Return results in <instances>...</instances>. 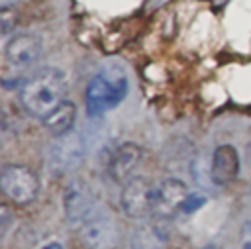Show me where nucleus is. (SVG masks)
Segmentation results:
<instances>
[{"label":"nucleus","instance_id":"1","mask_svg":"<svg viewBox=\"0 0 251 249\" xmlns=\"http://www.w3.org/2000/svg\"><path fill=\"white\" fill-rule=\"evenodd\" d=\"M65 73L55 67H45L24 80L20 88V102L27 114L45 120L65 100Z\"/></svg>","mask_w":251,"mask_h":249},{"label":"nucleus","instance_id":"2","mask_svg":"<svg viewBox=\"0 0 251 249\" xmlns=\"http://www.w3.org/2000/svg\"><path fill=\"white\" fill-rule=\"evenodd\" d=\"M127 94V78L122 71H110L90 78L86 86V110L90 118H100L116 108Z\"/></svg>","mask_w":251,"mask_h":249},{"label":"nucleus","instance_id":"3","mask_svg":"<svg viewBox=\"0 0 251 249\" xmlns=\"http://www.w3.org/2000/svg\"><path fill=\"white\" fill-rule=\"evenodd\" d=\"M0 188L10 202L25 206L35 200L39 192V180L35 173L24 165H6L0 174Z\"/></svg>","mask_w":251,"mask_h":249},{"label":"nucleus","instance_id":"4","mask_svg":"<svg viewBox=\"0 0 251 249\" xmlns=\"http://www.w3.org/2000/svg\"><path fill=\"white\" fill-rule=\"evenodd\" d=\"M65 218L71 225H84L94 212V194L88 184L80 178H73L63 192Z\"/></svg>","mask_w":251,"mask_h":249},{"label":"nucleus","instance_id":"5","mask_svg":"<svg viewBox=\"0 0 251 249\" xmlns=\"http://www.w3.org/2000/svg\"><path fill=\"white\" fill-rule=\"evenodd\" d=\"M86 153V145H84V137L78 131H69L65 135H61L49 149V167L55 173H67V171H75Z\"/></svg>","mask_w":251,"mask_h":249},{"label":"nucleus","instance_id":"6","mask_svg":"<svg viewBox=\"0 0 251 249\" xmlns=\"http://www.w3.org/2000/svg\"><path fill=\"white\" fill-rule=\"evenodd\" d=\"M153 198H155V186L145 176H133L124 184L120 202L126 216L133 220H141L149 212H153Z\"/></svg>","mask_w":251,"mask_h":249},{"label":"nucleus","instance_id":"7","mask_svg":"<svg viewBox=\"0 0 251 249\" xmlns=\"http://www.w3.org/2000/svg\"><path fill=\"white\" fill-rule=\"evenodd\" d=\"M41 53H43L41 39L33 33H18L4 47L6 61L12 67H18V69L33 65L41 57Z\"/></svg>","mask_w":251,"mask_h":249},{"label":"nucleus","instance_id":"8","mask_svg":"<svg viewBox=\"0 0 251 249\" xmlns=\"http://www.w3.org/2000/svg\"><path fill=\"white\" fill-rule=\"evenodd\" d=\"M143 159V149L137 143H122L120 147H116V151L112 153L110 161H108V174L120 182L126 184L129 178H133V171L139 167Z\"/></svg>","mask_w":251,"mask_h":249},{"label":"nucleus","instance_id":"9","mask_svg":"<svg viewBox=\"0 0 251 249\" xmlns=\"http://www.w3.org/2000/svg\"><path fill=\"white\" fill-rule=\"evenodd\" d=\"M188 188L180 178H165L159 182L155 188V198H153V212L159 216H171L178 212L188 198Z\"/></svg>","mask_w":251,"mask_h":249},{"label":"nucleus","instance_id":"10","mask_svg":"<svg viewBox=\"0 0 251 249\" xmlns=\"http://www.w3.org/2000/svg\"><path fill=\"white\" fill-rule=\"evenodd\" d=\"M80 239L86 249H114L120 239L118 225L104 216L90 218L80 229Z\"/></svg>","mask_w":251,"mask_h":249},{"label":"nucleus","instance_id":"11","mask_svg":"<svg viewBox=\"0 0 251 249\" xmlns=\"http://www.w3.org/2000/svg\"><path fill=\"white\" fill-rule=\"evenodd\" d=\"M212 180L218 186L229 184L239 174V155L233 145H220L216 147L212 161H210Z\"/></svg>","mask_w":251,"mask_h":249},{"label":"nucleus","instance_id":"12","mask_svg":"<svg viewBox=\"0 0 251 249\" xmlns=\"http://www.w3.org/2000/svg\"><path fill=\"white\" fill-rule=\"evenodd\" d=\"M76 118V108L71 100H63L45 120L43 125L45 129H49V133H53L55 137H61L69 131H73V124Z\"/></svg>","mask_w":251,"mask_h":249},{"label":"nucleus","instance_id":"13","mask_svg":"<svg viewBox=\"0 0 251 249\" xmlns=\"http://www.w3.org/2000/svg\"><path fill=\"white\" fill-rule=\"evenodd\" d=\"M131 249H165L167 233L155 224H143L131 233Z\"/></svg>","mask_w":251,"mask_h":249},{"label":"nucleus","instance_id":"14","mask_svg":"<svg viewBox=\"0 0 251 249\" xmlns=\"http://www.w3.org/2000/svg\"><path fill=\"white\" fill-rule=\"evenodd\" d=\"M18 22H20L18 10L12 8V6H2V10H0V27H2V33L4 35L12 33L16 29Z\"/></svg>","mask_w":251,"mask_h":249},{"label":"nucleus","instance_id":"15","mask_svg":"<svg viewBox=\"0 0 251 249\" xmlns=\"http://www.w3.org/2000/svg\"><path fill=\"white\" fill-rule=\"evenodd\" d=\"M204 204H206V196H202V194H188V198L184 200V204H182L180 210L186 212V214H190V212L202 208Z\"/></svg>","mask_w":251,"mask_h":249},{"label":"nucleus","instance_id":"16","mask_svg":"<svg viewBox=\"0 0 251 249\" xmlns=\"http://www.w3.org/2000/svg\"><path fill=\"white\" fill-rule=\"evenodd\" d=\"M239 245H241V249H251V220H247V222L241 225V231H239Z\"/></svg>","mask_w":251,"mask_h":249},{"label":"nucleus","instance_id":"17","mask_svg":"<svg viewBox=\"0 0 251 249\" xmlns=\"http://www.w3.org/2000/svg\"><path fill=\"white\" fill-rule=\"evenodd\" d=\"M8 224H10V210L6 204H2V233H6Z\"/></svg>","mask_w":251,"mask_h":249},{"label":"nucleus","instance_id":"18","mask_svg":"<svg viewBox=\"0 0 251 249\" xmlns=\"http://www.w3.org/2000/svg\"><path fill=\"white\" fill-rule=\"evenodd\" d=\"M41 249H63V245H61V243H57V241H51V243L43 245Z\"/></svg>","mask_w":251,"mask_h":249},{"label":"nucleus","instance_id":"19","mask_svg":"<svg viewBox=\"0 0 251 249\" xmlns=\"http://www.w3.org/2000/svg\"><path fill=\"white\" fill-rule=\"evenodd\" d=\"M245 153H247V161H249V165H251V143L247 145V149H245Z\"/></svg>","mask_w":251,"mask_h":249},{"label":"nucleus","instance_id":"20","mask_svg":"<svg viewBox=\"0 0 251 249\" xmlns=\"http://www.w3.org/2000/svg\"><path fill=\"white\" fill-rule=\"evenodd\" d=\"M202 249H218L216 245H206V247H202Z\"/></svg>","mask_w":251,"mask_h":249}]
</instances>
